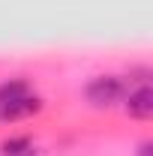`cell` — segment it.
Wrapping results in <instances>:
<instances>
[{"instance_id":"obj_5","label":"cell","mask_w":153,"mask_h":156,"mask_svg":"<svg viewBox=\"0 0 153 156\" xmlns=\"http://www.w3.org/2000/svg\"><path fill=\"white\" fill-rule=\"evenodd\" d=\"M141 156H150V144H144V147H141Z\"/></svg>"},{"instance_id":"obj_2","label":"cell","mask_w":153,"mask_h":156,"mask_svg":"<svg viewBox=\"0 0 153 156\" xmlns=\"http://www.w3.org/2000/svg\"><path fill=\"white\" fill-rule=\"evenodd\" d=\"M126 111L132 117H150L153 114V90L150 87H141V90H135L129 93V102H126Z\"/></svg>"},{"instance_id":"obj_1","label":"cell","mask_w":153,"mask_h":156,"mask_svg":"<svg viewBox=\"0 0 153 156\" xmlns=\"http://www.w3.org/2000/svg\"><path fill=\"white\" fill-rule=\"evenodd\" d=\"M120 96H123V81L114 75H102L96 81H90V87H87V99L93 105H99V108L120 102Z\"/></svg>"},{"instance_id":"obj_3","label":"cell","mask_w":153,"mask_h":156,"mask_svg":"<svg viewBox=\"0 0 153 156\" xmlns=\"http://www.w3.org/2000/svg\"><path fill=\"white\" fill-rule=\"evenodd\" d=\"M3 156H33V144L27 138H12L3 144Z\"/></svg>"},{"instance_id":"obj_4","label":"cell","mask_w":153,"mask_h":156,"mask_svg":"<svg viewBox=\"0 0 153 156\" xmlns=\"http://www.w3.org/2000/svg\"><path fill=\"white\" fill-rule=\"evenodd\" d=\"M21 96H27V84L24 81H12V84H3L0 87V102H15Z\"/></svg>"}]
</instances>
